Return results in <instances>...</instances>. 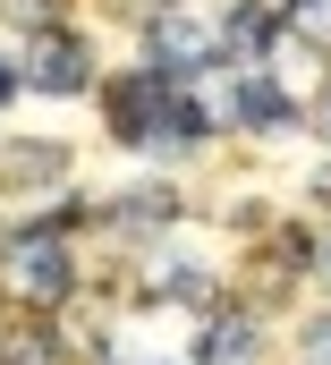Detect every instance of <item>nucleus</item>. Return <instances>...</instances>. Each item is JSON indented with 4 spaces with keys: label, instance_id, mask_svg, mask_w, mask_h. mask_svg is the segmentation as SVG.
<instances>
[{
    "label": "nucleus",
    "instance_id": "nucleus-1",
    "mask_svg": "<svg viewBox=\"0 0 331 365\" xmlns=\"http://www.w3.org/2000/svg\"><path fill=\"white\" fill-rule=\"evenodd\" d=\"M68 289H77V264H68V247H60L51 221H26V230L0 238V297H9V306H26V314H60Z\"/></svg>",
    "mask_w": 331,
    "mask_h": 365
},
{
    "label": "nucleus",
    "instance_id": "nucleus-2",
    "mask_svg": "<svg viewBox=\"0 0 331 365\" xmlns=\"http://www.w3.org/2000/svg\"><path fill=\"white\" fill-rule=\"evenodd\" d=\"M102 110H111V136H128V145H187L195 136V119H187V93L170 86L162 68H145V77H119V86L102 93Z\"/></svg>",
    "mask_w": 331,
    "mask_h": 365
},
{
    "label": "nucleus",
    "instance_id": "nucleus-3",
    "mask_svg": "<svg viewBox=\"0 0 331 365\" xmlns=\"http://www.w3.org/2000/svg\"><path fill=\"white\" fill-rule=\"evenodd\" d=\"M213 60H221V34H213L204 17H187V9L153 17V68H162V77H195V68H213Z\"/></svg>",
    "mask_w": 331,
    "mask_h": 365
},
{
    "label": "nucleus",
    "instance_id": "nucleus-4",
    "mask_svg": "<svg viewBox=\"0 0 331 365\" xmlns=\"http://www.w3.org/2000/svg\"><path fill=\"white\" fill-rule=\"evenodd\" d=\"M85 77H93L85 43L68 34V26H43L34 51H26V86H34V93H85Z\"/></svg>",
    "mask_w": 331,
    "mask_h": 365
},
{
    "label": "nucleus",
    "instance_id": "nucleus-5",
    "mask_svg": "<svg viewBox=\"0 0 331 365\" xmlns=\"http://www.w3.org/2000/svg\"><path fill=\"white\" fill-rule=\"evenodd\" d=\"M0 179L9 187H60L68 179V145H9L0 153Z\"/></svg>",
    "mask_w": 331,
    "mask_h": 365
},
{
    "label": "nucleus",
    "instance_id": "nucleus-6",
    "mask_svg": "<svg viewBox=\"0 0 331 365\" xmlns=\"http://www.w3.org/2000/svg\"><path fill=\"white\" fill-rule=\"evenodd\" d=\"M280 43V17L272 9H255V0H238L230 17H221V51H238V60H263Z\"/></svg>",
    "mask_w": 331,
    "mask_h": 365
},
{
    "label": "nucleus",
    "instance_id": "nucleus-7",
    "mask_svg": "<svg viewBox=\"0 0 331 365\" xmlns=\"http://www.w3.org/2000/svg\"><path fill=\"white\" fill-rule=\"evenodd\" d=\"M238 128H289V93H280V77H272V68L238 86Z\"/></svg>",
    "mask_w": 331,
    "mask_h": 365
},
{
    "label": "nucleus",
    "instance_id": "nucleus-8",
    "mask_svg": "<svg viewBox=\"0 0 331 365\" xmlns=\"http://www.w3.org/2000/svg\"><path fill=\"white\" fill-rule=\"evenodd\" d=\"M204 365H255V323H247V314H221V306H213V331H204Z\"/></svg>",
    "mask_w": 331,
    "mask_h": 365
},
{
    "label": "nucleus",
    "instance_id": "nucleus-9",
    "mask_svg": "<svg viewBox=\"0 0 331 365\" xmlns=\"http://www.w3.org/2000/svg\"><path fill=\"white\" fill-rule=\"evenodd\" d=\"M289 34L297 43H331V0H289Z\"/></svg>",
    "mask_w": 331,
    "mask_h": 365
},
{
    "label": "nucleus",
    "instance_id": "nucleus-10",
    "mask_svg": "<svg viewBox=\"0 0 331 365\" xmlns=\"http://www.w3.org/2000/svg\"><path fill=\"white\" fill-rule=\"evenodd\" d=\"M0 17H17L26 34H43V26H60V0H0Z\"/></svg>",
    "mask_w": 331,
    "mask_h": 365
},
{
    "label": "nucleus",
    "instance_id": "nucleus-11",
    "mask_svg": "<svg viewBox=\"0 0 331 365\" xmlns=\"http://www.w3.org/2000/svg\"><path fill=\"white\" fill-rule=\"evenodd\" d=\"M306 365H331V314L315 323V331H306Z\"/></svg>",
    "mask_w": 331,
    "mask_h": 365
},
{
    "label": "nucleus",
    "instance_id": "nucleus-12",
    "mask_svg": "<svg viewBox=\"0 0 331 365\" xmlns=\"http://www.w3.org/2000/svg\"><path fill=\"white\" fill-rule=\"evenodd\" d=\"M315 264H323V280H331V230H323V247H315Z\"/></svg>",
    "mask_w": 331,
    "mask_h": 365
},
{
    "label": "nucleus",
    "instance_id": "nucleus-13",
    "mask_svg": "<svg viewBox=\"0 0 331 365\" xmlns=\"http://www.w3.org/2000/svg\"><path fill=\"white\" fill-rule=\"evenodd\" d=\"M9 86H17V68H9V60H0V102H9Z\"/></svg>",
    "mask_w": 331,
    "mask_h": 365
},
{
    "label": "nucleus",
    "instance_id": "nucleus-14",
    "mask_svg": "<svg viewBox=\"0 0 331 365\" xmlns=\"http://www.w3.org/2000/svg\"><path fill=\"white\" fill-rule=\"evenodd\" d=\"M323 128H331V93H323Z\"/></svg>",
    "mask_w": 331,
    "mask_h": 365
}]
</instances>
